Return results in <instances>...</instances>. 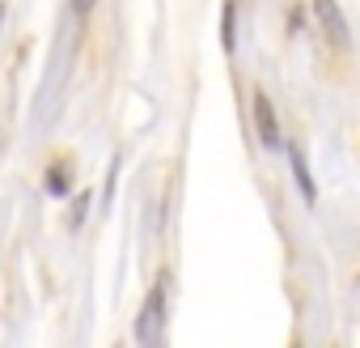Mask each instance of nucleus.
<instances>
[{
  "instance_id": "f257e3e1",
  "label": "nucleus",
  "mask_w": 360,
  "mask_h": 348,
  "mask_svg": "<svg viewBox=\"0 0 360 348\" xmlns=\"http://www.w3.org/2000/svg\"><path fill=\"white\" fill-rule=\"evenodd\" d=\"M314 18H318V26H322L330 47H339V51L352 47V30H347V18L339 9V0H314Z\"/></svg>"
},
{
  "instance_id": "f03ea898",
  "label": "nucleus",
  "mask_w": 360,
  "mask_h": 348,
  "mask_svg": "<svg viewBox=\"0 0 360 348\" xmlns=\"http://www.w3.org/2000/svg\"><path fill=\"white\" fill-rule=\"evenodd\" d=\"M255 128H259L263 149H280V123H276V111L263 89H255Z\"/></svg>"
},
{
  "instance_id": "7ed1b4c3",
  "label": "nucleus",
  "mask_w": 360,
  "mask_h": 348,
  "mask_svg": "<svg viewBox=\"0 0 360 348\" xmlns=\"http://www.w3.org/2000/svg\"><path fill=\"white\" fill-rule=\"evenodd\" d=\"M288 161H292V174H297V187H301V196L314 204V200H318V187H314V170H309V161H305V149H301L297 140H288Z\"/></svg>"
},
{
  "instance_id": "20e7f679",
  "label": "nucleus",
  "mask_w": 360,
  "mask_h": 348,
  "mask_svg": "<svg viewBox=\"0 0 360 348\" xmlns=\"http://www.w3.org/2000/svg\"><path fill=\"white\" fill-rule=\"evenodd\" d=\"M161 310H165V289H153L148 302H144V310H140V323H136V340H140V344L153 340V318L161 323Z\"/></svg>"
},
{
  "instance_id": "39448f33",
  "label": "nucleus",
  "mask_w": 360,
  "mask_h": 348,
  "mask_svg": "<svg viewBox=\"0 0 360 348\" xmlns=\"http://www.w3.org/2000/svg\"><path fill=\"white\" fill-rule=\"evenodd\" d=\"M221 39H225V51L238 47V5L225 0V18H221Z\"/></svg>"
},
{
  "instance_id": "423d86ee",
  "label": "nucleus",
  "mask_w": 360,
  "mask_h": 348,
  "mask_svg": "<svg viewBox=\"0 0 360 348\" xmlns=\"http://www.w3.org/2000/svg\"><path fill=\"white\" fill-rule=\"evenodd\" d=\"M47 192H51V196H68V192H72V179H68V166H60V170L51 166V170H47Z\"/></svg>"
},
{
  "instance_id": "0eeeda50",
  "label": "nucleus",
  "mask_w": 360,
  "mask_h": 348,
  "mask_svg": "<svg viewBox=\"0 0 360 348\" xmlns=\"http://www.w3.org/2000/svg\"><path fill=\"white\" fill-rule=\"evenodd\" d=\"M94 5H98V0H72V9H77V13H89Z\"/></svg>"
},
{
  "instance_id": "6e6552de",
  "label": "nucleus",
  "mask_w": 360,
  "mask_h": 348,
  "mask_svg": "<svg viewBox=\"0 0 360 348\" xmlns=\"http://www.w3.org/2000/svg\"><path fill=\"white\" fill-rule=\"evenodd\" d=\"M0 22H5V5H0Z\"/></svg>"
}]
</instances>
